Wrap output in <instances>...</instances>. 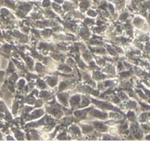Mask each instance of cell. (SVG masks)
Returning <instances> with one entry per match:
<instances>
[{
  "label": "cell",
  "mask_w": 150,
  "mask_h": 141,
  "mask_svg": "<svg viewBox=\"0 0 150 141\" xmlns=\"http://www.w3.org/2000/svg\"><path fill=\"white\" fill-rule=\"evenodd\" d=\"M149 122H150V121H149ZM149 124H150V123H149Z\"/></svg>",
  "instance_id": "obj_3"
},
{
  "label": "cell",
  "mask_w": 150,
  "mask_h": 141,
  "mask_svg": "<svg viewBox=\"0 0 150 141\" xmlns=\"http://www.w3.org/2000/svg\"><path fill=\"white\" fill-rule=\"evenodd\" d=\"M146 140H150V135H147L146 137Z\"/></svg>",
  "instance_id": "obj_2"
},
{
  "label": "cell",
  "mask_w": 150,
  "mask_h": 141,
  "mask_svg": "<svg viewBox=\"0 0 150 141\" xmlns=\"http://www.w3.org/2000/svg\"><path fill=\"white\" fill-rule=\"evenodd\" d=\"M4 72L1 71V70H0V83L2 81V79H3V77H4Z\"/></svg>",
  "instance_id": "obj_1"
}]
</instances>
